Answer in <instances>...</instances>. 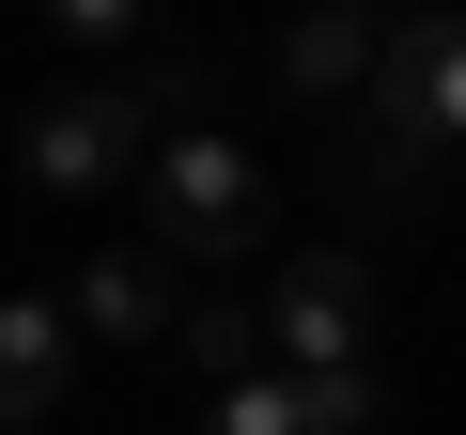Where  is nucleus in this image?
<instances>
[{
	"mask_svg": "<svg viewBox=\"0 0 466 435\" xmlns=\"http://www.w3.org/2000/svg\"><path fill=\"white\" fill-rule=\"evenodd\" d=\"M140 187H156V249H171V265H249V249L280 234L265 156H249V140H218V125H202V140H156Z\"/></svg>",
	"mask_w": 466,
	"mask_h": 435,
	"instance_id": "obj_1",
	"label": "nucleus"
},
{
	"mask_svg": "<svg viewBox=\"0 0 466 435\" xmlns=\"http://www.w3.org/2000/svg\"><path fill=\"white\" fill-rule=\"evenodd\" d=\"M16 171H32V202H94L125 171H156V125L125 109V78H63L16 109Z\"/></svg>",
	"mask_w": 466,
	"mask_h": 435,
	"instance_id": "obj_2",
	"label": "nucleus"
},
{
	"mask_svg": "<svg viewBox=\"0 0 466 435\" xmlns=\"http://www.w3.org/2000/svg\"><path fill=\"white\" fill-rule=\"evenodd\" d=\"M373 109H389L420 156H451V140H466V16H451V0H404V16H389Z\"/></svg>",
	"mask_w": 466,
	"mask_h": 435,
	"instance_id": "obj_3",
	"label": "nucleus"
},
{
	"mask_svg": "<svg viewBox=\"0 0 466 435\" xmlns=\"http://www.w3.org/2000/svg\"><path fill=\"white\" fill-rule=\"evenodd\" d=\"M265 327H280V373H373V280H358V249H296L280 296H265Z\"/></svg>",
	"mask_w": 466,
	"mask_h": 435,
	"instance_id": "obj_4",
	"label": "nucleus"
},
{
	"mask_svg": "<svg viewBox=\"0 0 466 435\" xmlns=\"http://www.w3.org/2000/svg\"><path fill=\"white\" fill-rule=\"evenodd\" d=\"M63 311H78V342H187V280H171V249H94Z\"/></svg>",
	"mask_w": 466,
	"mask_h": 435,
	"instance_id": "obj_5",
	"label": "nucleus"
},
{
	"mask_svg": "<svg viewBox=\"0 0 466 435\" xmlns=\"http://www.w3.org/2000/svg\"><path fill=\"white\" fill-rule=\"evenodd\" d=\"M78 389V311L63 296H0V435H32Z\"/></svg>",
	"mask_w": 466,
	"mask_h": 435,
	"instance_id": "obj_6",
	"label": "nucleus"
},
{
	"mask_svg": "<svg viewBox=\"0 0 466 435\" xmlns=\"http://www.w3.org/2000/svg\"><path fill=\"white\" fill-rule=\"evenodd\" d=\"M389 63V16H373V0H311V16L280 32V94H358Z\"/></svg>",
	"mask_w": 466,
	"mask_h": 435,
	"instance_id": "obj_7",
	"label": "nucleus"
},
{
	"mask_svg": "<svg viewBox=\"0 0 466 435\" xmlns=\"http://www.w3.org/2000/svg\"><path fill=\"white\" fill-rule=\"evenodd\" d=\"M420 171H435V156H420L389 109H358V125H342V202H358V218H404V202H420Z\"/></svg>",
	"mask_w": 466,
	"mask_h": 435,
	"instance_id": "obj_8",
	"label": "nucleus"
},
{
	"mask_svg": "<svg viewBox=\"0 0 466 435\" xmlns=\"http://www.w3.org/2000/svg\"><path fill=\"white\" fill-rule=\"evenodd\" d=\"M47 47L125 78V63H156V0H47Z\"/></svg>",
	"mask_w": 466,
	"mask_h": 435,
	"instance_id": "obj_9",
	"label": "nucleus"
},
{
	"mask_svg": "<svg viewBox=\"0 0 466 435\" xmlns=\"http://www.w3.org/2000/svg\"><path fill=\"white\" fill-rule=\"evenodd\" d=\"M187 358H202L218 389H265V373H280V327L233 311V296H187Z\"/></svg>",
	"mask_w": 466,
	"mask_h": 435,
	"instance_id": "obj_10",
	"label": "nucleus"
},
{
	"mask_svg": "<svg viewBox=\"0 0 466 435\" xmlns=\"http://www.w3.org/2000/svg\"><path fill=\"white\" fill-rule=\"evenodd\" d=\"M202 435H327V420H311V389H296V373H265V389H218V420H202Z\"/></svg>",
	"mask_w": 466,
	"mask_h": 435,
	"instance_id": "obj_11",
	"label": "nucleus"
},
{
	"mask_svg": "<svg viewBox=\"0 0 466 435\" xmlns=\"http://www.w3.org/2000/svg\"><path fill=\"white\" fill-rule=\"evenodd\" d=\"M451 16H466V0H451Z\"/></svg>",
	"mask_w": 466,
	"mask_h": 435,
	"instance_id": "obj_12",
	"label": "nucleus"
}]
</instances>
